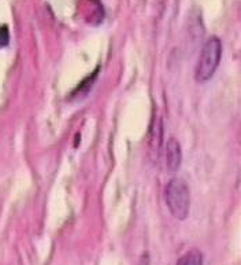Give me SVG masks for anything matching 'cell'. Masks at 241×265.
I'll return each instance as SVG.
<instances>
[{
	"label": "cell",
	"instance_id": "6da1fadb",
	"mask_svg": "<svg viewBox=\"0 0 241 265\" xmlns=\"http://www.w3.org/2000/svg\"><path fill=\"white\" fill-rule=\"evenodd\" d=\"M222 58V43L217 36L211 38L204 43L202 52H200L199 61L196 65L195 79L197 83L209 81L217 72Z\"/></svg>",
	"mask_w": 241,
	"mask_h": 265
},
{
	"label": "cell",
	"instance_id": "277c9868",
	"mask_svg": "<svg viewBox=\"0 0 241 265\" xmlns=\"http://www.w3.org/2000/svg\"><path fill=\"white\" fill-rule=\"evenodd\" d=\"M166 167L170 172H176L178 171L182 162V150H181L180 142L174 138L166 142Z\"/></svg>",
	"mask_w": 241,
	"mask_h": 265
},
{
	"label": "cell",
	"instance_id": "5b68a950",
	"mask_svg": "<svg viewBox=\"0 0 241 265\" xmlns=\"http://www.w3.org/2000/svg\"><path fill=\"white\" fill-rule=\"evenodd\" d=\"M177 265H203V254L196 249L189 250L177 261Z\"/></svg>",
	"mask_w": 241,
	"mask_h": 265
},
{
	"label": "cell",
	"instance_id": "7a4b0ae2",
	"mask_svg": "<svg viewBox=\"0 0 241 265\" xmlns=\"http://www.w3.org/2000/svg\"><path fill=\"white\" fill-rule=\"evenodd\" d=\"M166 205L173 217L177 220H185L190 209L189 187L180 177L172 179L165 188Z\"/></svg>",
	"mask_w": 241,
	"mask_h": 265
},
{
	"label": "cell",
	"instance_id": "8992f818",
	"mask_svg": "<svg viewBox=\"0 0 241 265\" xmlns=\"http://www.w3.org/2000/svg\"><path fill=\"white\" fill-rule=\"evenodd\" d=\"M10 42V32L7 26H2L0 28V48H3L9 44Z\"/></svg>",
	"mask_w": 241,
	"mask_h": 265
},
{
	"label": "cell",
	"instance_id": "3957f363",
	"mask_svg": "<svg viewBox=\"0 0 241 265\" xmlns=\"http://www.w3.org/2000/svg\"><path fill=\"white\" fill-rule=\"evenodd\" d=\"M163 146V120L160 117L153 118L149 128L148 138V153L153 162H158L160 150Z\"/></svg>",
	"mask_w": 241,
	"mask_h": 265
}]
</instances>
